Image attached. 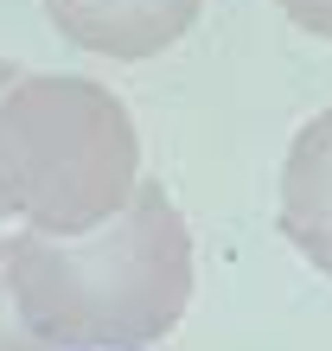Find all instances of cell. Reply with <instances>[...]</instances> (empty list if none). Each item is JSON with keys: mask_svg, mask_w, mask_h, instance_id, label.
<instances>
[{"mask_svg": "<svg viewBox=\"0 0 332 351\" xmlns=\"http://www.w3.org/2000/svg\"><path fill=\"white\" fill-rule=\"evenodd\" d=\"M0 351H51L45 339H32V326L19 319L13 275H7V237H0Z\"/></svg>", "mask_w": 332, "mask_h": 351, "instance_id": "cell-5", "label": "cell"}, {"mask_svg": "<svg viewBox=\"0 0 332 351\" xmlns=\"http://www.w3.org/2000/svg\"><path fill=\"white\" fill-rule=\"evenodd\" d=\"M198 7L204 0H45V19L77 51L141 64V58H160L166 45H179Z\"/></svg>", "mask_w": 332, "mask_h": 351, "instance_id": "cell-3", "label": "cell"}, {"mask_svg": "<svg viewBox=\"0 0 332 351\" xmlns=\"http://www.w3.org/2000/svg\"><path fill=\"white\" fill-rule=\"evenodd\" d=\"M275 7L294 19L300 32H320V38H332V0H275Z\"/></svg>", "mask_w": 332, "mask_h": 351, "instance_id": "cell-6", "label": "cell"}, {"mask_svg": "<svg viewBox=\"0 0 332 351\" xmlns=\"http://www.w3.org/2000/svg\"><path fill=\"white\" fill-rule=\"evenodd\" d=\"M141 185V134L96 77L38 71L0 96V211L38 237L102 230Z\"/></svg>", "mask_w": 332, "mask_h": 351, "instance_id": "cell-2", "label": "cell"}, {"mask_svg": "<svg viewBox=\"0 0 332 351\" xmlns=\"http://www.w3.org/2000/svg\"><path fill=\"white\" fill-rule=\"evenodd\" d=\"M13 84H19V64H7V58H0V96H7ZM0 217H7V211H0Z\"/></svg>", "mask_w": 332, "mask_h": 351, "instance_id": "cell-7", "label": "cell"}, {"mask_svg": "<svg viewBox=\"0 0 332 351\" xmlns=\"http://www.w3.org/2000/svg\"><path fill=\"white\" fill-rule=\"evenodd\" d=\"M19 319L51 351H147L192 300V230L166 185L134 198L90 237H7Z\"/></svg>", "mask_w": 332, "mask_h": 351, "instance_id": "cell-1", "label": "cell"}, {"mask_svg": "<svg viewBox=\"0 0 332 351\" xmlns=\"http://www.w3.org/2000/svg\"><path fill=\"white\" fill-rule=\"evenodd\" d=\"M281 237L332 281V109L300 121L281 160Z\"/></svg>", "mask_w": 332, "mask_h": 351, "instance_id": "cell-4", "label": "cell"}]
</instances>
